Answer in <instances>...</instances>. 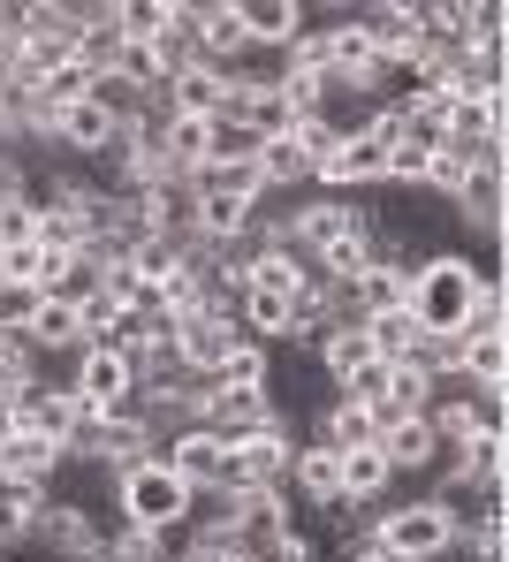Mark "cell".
<instances>
[{
	"instance_id": "cell-6",
	"label": "cell",
	"mask_w": 509,
	"mask_h": 562,
	"mask_svg": "<svg viewBox=\"0 0 509 562\" xmlns=\"http://www.w3.org/2000/svg\"><path fill=\"white\" fill-rule=\"evenodd\" d=\"M69 387H77L100 418H114V411H145V403H137V366L122 358V342H84V350L69 358Z\"/></svg>"
},
{
	"instance_id": "cell-25",
	"label": "cell",
	"mask_w": 509,
	"mask_h": 562,
	"mask_svg": "<svg viewBox=\"0 0 509 562\" xmlns=\"http://www.w3.org/2000/svg\"><path fill=\"white\" fill-rule=\"evenodd\" d=\"M38 296L46 289H31V281H0V335H23L31 312H38Z\"/></svg>"
},
{
	"instance_id": "cell-4",
	"label": "cell",
	"mask_w": 509,
	"mask_h": 562,
	"mask_svg": "<svg viewBox=\"0 0 509 562\" xmlns=\"http://www.w3.org/2000/svg\"><path fill=\"white\" fill-rule=\"evenodd\" d=\"M449 221L464 236H479L487 251H502V228H509V153H479L464 190L449 198Z\"/></svg>"
},
{
	"instance_id": "cell-18",
	"label": "cell",
	"mask_w": 509,
	"mask_h": 562,
	"mask_svg": "<svg viewBox=\"0 0 509 562\" xmlns=\"http://www.w3.org/2000/svg\"><path fill=\"white\" fill-rule=\"evenodd\" d=\"M129 267H137V281H145V289H168V281L191 267V244H176V236H145V244L129 251Z\"/></svg>"
},
{
	"instance_id": "cell-11",
	"label": "cell",
	"mask_w": 509,
	"mask_h": 562,
	"mask_svg": "<svg viewBox=\"0 0 509 562\" xmlns=\"http://www.w3.org/2000/svg\"><path fill=\"white\" fill-rule=\"evenodd\" d=\"M290 457H297V426H290V418H267L259 434L236 441V471H244V486H282V479H290Z\"/></svg>"
},
{
	"instance_id": "cell-29",
	"label": "cell",
	"mask_w": 509,
	"mask_h": 562,
	"mask_svg": "<svg viewBox=\"0 0 509 562\" xmlns=\"http://www.w3.org/2000/svg\"><path fill=\"white\" fill-rule=\"evenodd\" d=\"M54 562H106V548H77V555H54Z\"/></svg>"
},
{
	"instance_id": "cell-5",
	"label": "cell",
	"mask_w": 509,
	"mask_h": 562,
	"mask_svg": "<svg viewBox=\"0 0 509 562\" xmlns=\"http://www.w3.org/2000/svg\"><path fill=\"white\" fill-rule=\"evenodd\" d=\"M160 457L183 471L199 494H236V486H244V471H236V441H220L213 426H199V418L176 426V434L160 441Z\"/></svg>"
},
{
	"instance_id": "cell-22",
	"label": "cell",
	"mask_w": 509,
	"mask_h": 562,
	"mask_svg": "<svg viewBox=\"0 0 509 562\" xmlns=\"http://www.w3.org/2000/svg\"><path fill=\"white\" fill-rule=\"evenodd\" d=\"M472 176V160L464 153H449V145H433V160H426V176H418V198H433V205H449L456 190Z\"/></svg>"
},
{
	"instance_id": "cell-9",
	"label": "cell",
	"mask_w": 509,
	"mask_h": 562,
	"mask_svg": "<svg viewBox=\"0 0 509 562\" xmlns=\"http://www.w3.org/2000/svg\"><path fill=\"white\" fill-rule=\"evenodd\" d=\"M373 449L388 457L396 479H410V471L426 479V471L441 464V441H433V418H426V411H396V418H381V441H373Z\"/></svg>"
},
{
	"instance_id": "cell-24",
	"label": "cell",
	"mask_w": 509,
	"mask_h": 562,
	"mask_svg": "<svg viewBox=\"0 0 509 562\" xmlns=\"http://www.w3.org/2000/svg\"><path fill=\"white\" fill-rule=\"evenodd\" d=\"M388 373H396V366H381V358H365L358 373H350L342 387H335V403H365V411H381V403H388Z\"/></svg>"
},
{
	"instance_id": "cell-10",
	"label": "cell",
	"mask_w": 509,
	"mask_h": 562,
	"mask_svg": "<svg viewBox=\"0 0 509 562\" xmlns=\"http://www.w3.org/2000/svg\"><path fill=\"white\" fill-rule=\"evenodd\" d=\"M31 548H46V555L100 548V509H84V502H69V494H46V509H38V525H31Z\"/></svg>"
},
{
	"instance_id": "cell-19",
	"label": "cell",
	"mask_w": 509,
	"mask_h": 562,
	"mask_svg": "<svg viewBox=\"0 0 509 562\" xmlns=\"http://www.w3.org/2000/svg\"><path fill=\"white\" fill-rule=\"evenodd\" d=\"M472 387H509V335H464V366Z\"/></svg>"
},
{
	"instance_id": "cell-21",
	"label": "cell",
	"mask_w": 509,
	"mask_h": 562,
	"mask_svg": "<svg viewBox=\"0 0 509 562\" xmlns=\"http://www.w3.org/2000/svg\"><path fill=\"white\" fill-rule=\"evenodd\" d=\"M77 312H84V342H122L137 319L114 304V296H100V289H77Z\"/></svg>"
},
{
	"instance_id": "cell-26",
	"label": "cell",
	"mask_w": 509,
	"mask_h": 562,
	"mask_svg": "<svg viewBox=\"0 0 509 562\" xmlns=\"http://www.w3.org/2000/svg\"><path fill=\"white\" fill-rule=\"evenodd\" d=\"M23 244H38V205L31 198L0 205V251H23Z\"/></svg>"
},
{
	"instance_id": "cell-1",
	"label": "cell",
	"mask_w": 509,
	"mask_h": 562,
	"mask_svg": "<svg viewBox=\"0 0 509 562\" xmlns=\"http://www.w3.org/2000/svg\"><path fill=\"white\" fill-rule=\"evenodd\" d=\"M114 509H122L129 525H145V532H191V517H199V486L152 449V457H137V464L114 471Z\"/></svg>"
},
{
	"instance_id": "cell-2",
	"label": "cell",
	"mask_w": 509,
	"mask_h": 562,
	"mask_svg": "<svg viewBox=\"0 0 509 562\" xmlns=\"http://www.w3.org/2000/svg\"><path fill=\"white\" fill-rule=\"evenodd\" d=\"M472 304H479V281H472V251H456V244H441L410 274V296H404L418 335H464L472 327Z\"/></svg>"
},
{
	"instance_id": "cell-14",
	"label": "cell",
	"mask_w": 509,
	"mask_h": 562,
	"mask_svg": "<svg viewBox=\"0 0 509 562\" xmlns=\"http://www.w3.org/2000/svg\"><path fill=\"white\" fill-rule=\"evenodd\" d=\"M373 441H381V418H373L365 403H335V395H327V403L312 411V449H335V457H342V449H373Z\"/></svg>"
},
{
	"instance_id": "cell-7",
	"label": "cell",
	"mask_w": 509,
	"mask_h": 562,
	"mask_svg": "<svg viewBox=\"0 0 509 562\" xmlns=\"http://www.w3.org/2000/svg\"><path fill=\"white\" fill-rule=\"evenodd\" d=\"M168 327H176V366L199 373V380H213V373H220V358L244 342V327H236L228 312H213V304L191 312V319H168Z\"/></svg>"
},
{
	"instance_id": "cell-15",
	"label": "cell",
	"mask_w": 509,
	"mask_h": 562,
	"mask_svg": "<svg viewBox=\"0 0 509 562\" xmlns=\"http://www.w3.org/2000/svg\"><path fill=\"white\" fill-rule=\"evenodd\" d=\"M335 464H342V502H365V509H381V502H388L396 471H388L381 449H342Z\"/></svg>"
},
{
	"instance_id": "cell-28",
	"label": "cell",
	"mask_w": 509,
	"mask_h": 562,
	"mask_svg": "<svg viewBox=\"0 0 509 562\" xmlns=\"http://www.w3.org/2000/svg\"><path fill=\"white\" fill-rule=\"evenodd\" d=\"M15 426H23V418H15V395H0V441H8Z\"/></svg>"
},
{
	"instance_id": "cell-17",
	"label": "cell",
	"mask_w": 509,
	"mask_h": 562,
	"mask_svg": "<svg viewBox=\"0 0 509 562\" xmlns=\"http://www.w3.org/2000/svg\"><path fill=\"white\" fill-rule=\"evenodd\" d=\"M38 509H46V494H38V486H0V555L31 548V525H38Z\"/></svg>"
},
{
	"instance_id": "cell-16",
	"label": "cell",
	"mask_w": 509,
	"mask_h": 562,
	"mask_svg": "<svg viewBox=\"0 0 509 562\" xmlns=\"http://www.w3.org/2000/svg\"><path fill=\"white\" fill-rule=\"evenodd\" d=\"M350 296H358V312H365V319H373V312H404L410 274H404V267H388V259H373L365 274L350 281Z\"/></svg>"
},
{
	"instance_id": "cell-20",
	"label": "cell",
	"mask_w": 509,
	"mask_h": 562,
	"mask_svg": "<svg viewBox=\"0 0 509 562\" xmlns=\"http://www.w3.org/2000/svg\"><path fill=\"white\" fill-rule=\"evenodd\" d=\"M213 380H220V387H274V350L244 335V342L220 358V373H213Z\"/></svg>"
},
{
	"instance_id": "cell-3",
	"label": "cell",
	"mask_w": 509,
	"mask_h": 562,
	"mask_svg": "<svg viewBox=\"0 0 509 562\" xmlns=\"http://www.w3.org/2000/svg\"><path fill=\"white\" fill-rule=\"evenodd\" d=\"M365 540L388 562H449L456 555V517L433 502V494H404V502H381Z\"/></svg>"
},
{
	"instance_id": "cell-23",
	"label": "cell",
	"mask_w": 509,
	"mask_h": 562,
	"mask_svg": "<svg viewBox=\"0 0 509 562\" xmlns=\"http://www.w3.org/2000/svg\"><path fill=\"white\" fill-rule=\"evenodd\" d=\"M259 130H244V122H228V114H213V137H205V160H259Z\"/></svg>"
},
{
	"instance_id": "cell-30",
	"label": "cell",
	"mask_w": 509,
	"mask_h": 562,
	"mask_svg": "<svg viewBox=\"0 0 509 562\" xmlns=\"http://www.w3.org/2000/svg\"><path fill=\"white\" fill-rule=\"evenodd\" d=\"M0 562H8V555H0Z\"/></svg>"
},
{
	"instance_id": "cell-27",
	"label": "cell",
	"mask_w": 509,
	"mask_h": 562,
	"mask_svg": "<svg viewBox=\"0 0 509 562\" xmlns=\"http://www.w3.org/2000/svg\"><path fill=\"white\" fill-rule=\"evenodd\" d=\"M335 562H388L373 540H350V548H335Z\"/></svg>"
},
{
	"instance_id": "cell-13",
	"label": "cell",
	"mask_w": 509,
	"mask_h": 562,
	"mask_svg": "<svg viewBox=\"0 0 509 562\" xmlns=\"http://www.w3.org/2000/svg\"><path fill=\"white\" fill-rule=\"evenodd\" d=\"M282 494H290L297 509H335V502H342V464H335V449H312V441H297Z\"/></svg>"
},
{
	"instance_id": "cell-12",
	"label": "cell",
	"mask_w": 509,
	"mask_h": 562,
	"mask_svg": "<svg viewBox=\"0 0 509 562\" xmlns=\"http://www.w3.org/2000/svg\"><path fill=\"white\" fill-rule=\"evenodd\" d=\"M0 486H38V494H54V486H61V449H54L46 434L15 426V434L0 441Z\"/></svg>"
},
{
	"instance_id": "cell-8",
	"label": "cell",
	"mask_w": 509,
	"mask_h": 562,
	"mask_svg": "<svg viewBox=\"0 0 509 562\" xmlns=\"http://www.w3.org/2000/svg\"><path fill=\"white\" fill-rule=\"evenodd\" d=\"M236 23H244V46L259 61H274L297 31H312V8L305 0H236Z\"/></svg>"
}]
</instances>
